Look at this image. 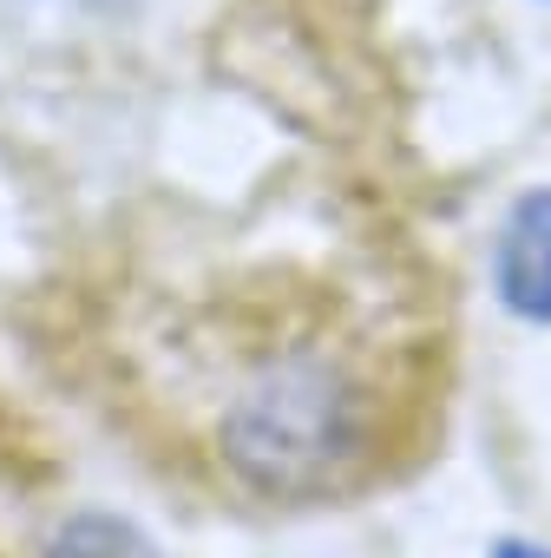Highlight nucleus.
I'll return each mask as SVG.
<instances>
[{
    "mask_svg": "<svg viewBox=\"0 0 551 558\" xmlns=\"http://www.w3.org/2000/svg\"><path fill=\"white\" fill-rule=\"evenodd\" d=\"M499 296L525 323H551V191L518 197L499 230Z\"/></svg>",
    "mask_w": 551,
    "mask_h": 558,
    "instance_id": "nucleus-1",
    "label": "nucleus"
},
{
    "mask_svg": "<svg viewBox=\"0 0 551 558\" xmlns=\"http://www.w3.org/2000/svg\"><path fill=\"white\" fill-rule=\"evenodd\" d=\"M40 558H158V545L145 532H132L125 519H112V512H73L47 538Z\"/></svg>",
    "mask_w": 551,
    "mask_h": 558,
    "instance_id": "nucleus-2",
    "label": "nucleus"
}]
</instances>
